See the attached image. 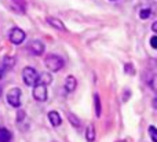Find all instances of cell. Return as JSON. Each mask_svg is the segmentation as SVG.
<instances>
[{"label":"cell","instance_id":"cell-21","mask_svg":"<svg viewBox=\"0 0 157 142\" xmlns=\"http://www.w3.org/2000/svg\"><path fill=\"white\" fill-rule=\"evenodd\" d=\"M3 73H4V71H3V69H0V79L3 77Z\"/></svg>","mask_w":157,"mask_h":142},{"label":"cell","instance_id":"cell-7","mask_svg":"<svg viewBox=\"0 0 157 142\" xmlns=\"http://www.w3.org/2000/svg\"><path fill=\"white\" fill-rule=\"evenodd\" d=\"M48 120H50V123H51L52 127H58V126H61V123H62L61 115L57 112V110H51V112H48Z\"/></svg>","mask_w":157,"mask_h":142},{"label":"cell","instance_id":"cell-8","mask_svg":"<svg viewBox=\"0 0 157 142\" xmlns=\"http://www.w3.org/2000/svg\"><path fill=\"white\" fill-rule=\"evenodd\" d=\"M77 87V80L75 76H68L65 79V90L68 93H73Z\"/></svg>","mask_w":157,"mask_h":142},{"label":"cell","instance_id":"cell-16","mask_svg":"<svg viewBox=\"0 0 157 142\" xmlns=\"http://www.w3.org/2000/svg\"><path fill=\"white\" fill-rule=\"evenodd\" d=\"M149 134H150V137H152V141L157 142V132H156V127L155 126L149 127Z\"/></svg>","mask_w":157,"mask_h":142},{"label":"cell","instance_id":"cell-1","mask_svg":"<svg viewBox=\"0 0 157 142\" xmlns=\"http://www.w3.org/2000/svg\"><path fill=\"white\" fill-rule=\"evenodd\" d=\"M63 59L61 57H58V55L55 54H50L47 55V58L44 59V65H46V68L48 69L50 72H58L61 71V69L63 68Z\"/></svg>","mask_w":157,"mask_h":142},{"label":"cell","instance_id":"cell-18","mask_svg":"<svg viewBox=\"0 0 157 142\" xmlns=\"http://www.w3.org/2000/svg\"><path fill=\"white\" fill-rule=\"evenodd\" d=\"M6 65L8 66V68H11V66L14 65V63H15V59H13V58H7V59H6Z\"/></svg>","mask_w":157,"mask_h":142},{"label":"cell","instance_id":"cell-11","mask_svg":"<svg viewBox=\"0 0 157 142\" xmlns=\"http://www.w3.org/2000/svg\"><path fill=\"white\" fill-rule=\"evenodd\" d=\"M11 138H13L11 132L4 127H0V142H10Z\"/></svg>","mask_w":157,"mask_h":142},{"label":"cell","instance_id":"cell-17","mask_svg":"<svg viewBox=\"0 0 157 142\" xmlns=\"http://www.w3.org/2000/svg\"><path fill=\"white\" fill-rule=\"evenodd\" d=\"M150 46H152V48H157V37L156 36L150 37Z\"/></svg>","mask_w":157,"mask_h":142},{"label":"cell","instance_id":"cell-24","mask_svg":"<svg viewBox=\"0 0 157 142\" xmlns=\"http://www.w3.org/2000/svg\"><path fill=\"white\" fill-rule=\"evenodd\" d=\"M54 142H55V141H54Z\"/></svg>","mask_w":157,"mask_h":142},{"label":"cell","instance_id":"cell-2","mask_svg":"<svg viewBox=\"0 0 157 142\" xmlns=\"http://www.w3.org/2000/svg\"><path fill=\"white\" fill-rule=\"evenodd\" d=\"M37 77H39V73L35 68H32V66L24 68V71H22V79H24V83L26 86L33 87L36 84V82H37Z\"/></svg>","mask_w":157,"mask_h":142},{"label":"cell","instance_id":"cell-23","mask_svg":"<svg viewBox=\"0 0 157 142\" xmlns=\"http://www.w3.org/2000/svg\"><path fill=\"white\" fill-rule=\"evenodd\" d=\"M112 2H114V0H112Z\"/></svg>","mask_w":157,"mask_h":142},{"label":"cell","instance_id":"cell-14","mask_svg":"<svg viewBox=\"0 0 157 142\" xmlns=\"http://www.w3.org/2000/svg\"><path fill=\"white\" fill-rule=\"evenodd\" d=\"M68 120L71 121V124H72L73 127H76V129H78V127H80V120H78L77 116L73 115L72 112H68Z\"/></svg>","mask_w":157,"mask_h":142},{"label":"cell","instance_id":"cell-13","mask_svg":"<svg viewBox=\"0 0 157 142\" xmlns=\"http://www.w3.org/2000/svg\"><path fill=\"white\" fill-rule=\"evenodd\" d=\"M94 102H95V115H97V117H101L102 109H101V99H99V95H98V94L94 95Z\"/></svg>","mask_w":157,"mask_h":142},{"label":"cell","instance_id":"cell-12","mask_svg":"<svg viewBox=\"0 0 157 142\" xmlns=\"http://www.w3.org/2000/svg\"><path fill=\"white\" fill-rule=\"evenodd\" d=\"M95 127L92 126V124H90L88 127H87V131H86V138L88 142H94L95 141Z\"/></svg>","mask_w":157,"mask_h":142},{"label":"cell","instance_id":"cell-22","mask_svg":"<svg viewBox=\"0 0 157 142\" xmlns=\"http://www.w3.org/2000/svg\"><path fill=\"white\" fill-rule=\"evenodd\" d=\"M0 95H2V91H0Z\"/></svg>","mask_w":157,"mask_h":142},{"label":"cell","instance_id":"cell-4","mask_svg":"<svg viewBox=\"0 0 157 142\" xmlns=\"http://www.w3.org/2000/svg\"><path fill=\"white\" fill-rule=\"evenodd\" d=\"M7 102L13 108H19L21 105V90L19 88H11L7 93Z\"/></svg>","mask_w":157,"mask_h":142},{"label":"cell","instance_id":"cell-20","mask_svg":"<svg viewBox=\"0 0 157 142\" xmlns=\"http://www.w3.org/2000/svg\"><path fill=\"white\" fill-rule=\"evenodd\" d=\"M152 29L155 30V32L157 30V22H153V25H152Z\"/></svg>","mask_w":157,"mask_h":142},{"label":"cell","instance_id":"cell-10","mask_svg":"<svg viewBox=\"0 0 157 142\" xmlns=\"http://www.w3.org/2000/svg\"><path fill=\"white\" fill-rule=\"evenodd\" d=\"M52 82V76L50 73H47V72H44V73H41L40 76L37 77V82L39 84H44V86H50Z\"/></svg>","mask_w":157,"mask_h":142},{"label":"cell","instance_id":"cell-9","mask_svg":"<svg viewBox=\"0 0 157 142\" xmlns=\"http://www.w3.org/2000/svg\"><path fill=\"white\" fill-rule=\"evenodd\" d=\"M47 24H50L52 28H55V29L66 30V28H65V25H63V22L61 21V19L55 18V17H48V18H47Z\"/></svg>","mask_w":157,"mask_h":142},{"label":"cell","instance_id":"cell-5","mask_svg":"<svg viewBox=\"0 0 157 142\" xmlns=\"http://www.w3.org/2000/svg\"><path fill=\"white\" fill-rule=\"evenodd\" d=\"M8 37H10V41L13 44H21V43H24V40L26 39V35H25V32L22 29H19V28H13V29L10 30Z\"/></svg>","mask_w":157,"mask_h":142},{"label":"cell","instance_id":"cell-19","mask_svg":"<svg viewBox=\"0 0 157 142\" xmlns=\"http://www.w3.org/2000/svg\"><path fill=\"white\" fill-rule=\"evenodd\" d=\"M24 117H25V112H24V110H19V112H18V121H21Z\"/></svg>","mask_w":157,"mask_h":142},{"label":"cell","instance_id":"cell-15","mask_svg":"<svg viewBox=\"0 0 157 142\" xmlns=\"http://www.w3.org/2000/svg\"><path fill=\"white\" fill-rule=\"evenodd\" d=\"M150 15H152V10H150V8H142V10L139 11V17H141L142 19L150 18Z\"/></svg>","mask_w":157,"mask_h":142},{"label":"cell","instance_id":"cell-6","mask_svg":"<svg viewBox=\"0 0 157 142\" xmlns=\"http://www.w3.org/2000/svg\"><path fill=\"white\" fill-rule=\"evenodd\" d=\"M28 50H29V52L32 55L39 57V55H41L44 52L46 47H44V44L41 43L40 40H33V41H30V43L28 44Z\"/></svg>","mask_w":157,"mask_h":142},{"label":"cell","instance_id":"cell-3","mask_svg":"<svg viewBox=\"0 0 157 142\" xmlns=\"http://www.w3.org/2000/svg\"><path fill=\"white\" fill-rule=\"evenodd\" d=\"M47 97H48L47 86L36 83V84L33 86V98L39 102H44V101H47Z\"/></svg>","mask_w":157,"mask_h":142}]
</instances>
